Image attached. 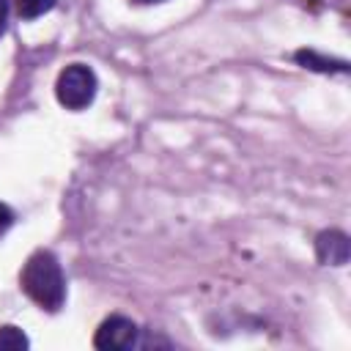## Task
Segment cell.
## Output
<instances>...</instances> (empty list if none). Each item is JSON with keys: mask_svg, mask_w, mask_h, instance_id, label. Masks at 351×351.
Returning <instances> with one entry per match:
<instances>
[{"mask_svg": "<svg viewBox=\"0 0 351 351\" xmlns=\"http://www.w3.org/2000/svg\"><path fill=\"white\" fill-rule=\"evenodd\" d=\"M11 225H14V211H11L5 203H0V236H3Z\"/></svg>", "mask_w": 351, "mask_h": 351, "instance_id": "ba28073f", "label": "cell"}, {"mask_svg": "<svg viewBox=\"0 0 351 351\" xmlns=\"http://www.w3.org/2000/svg\"><path fill=\"white\" fill-rule=\"evenodd\" d=\"M30 340L25 337V332L19 326H0V351H19V348H27Z\"/></svg>", "mask_w": 351, "mask_h": 351, "instance_id": "5b68a950", "label": "cell"}, {"mask_svg": "<svg viewBox=\"0 0 351 351\" xmlns=\"http://www.w3.org/2000/svg\"><path fill=\"white\" fill-rule=\"evenodd\" d=\"M19 285L38 307H44L49 313L60 310L66 302V277H63L58 258L49 250H36L25 261L22 274H19Z\"/></svg>", "mask_w": 351, "mask_h": 351, "instance_id": "6da1fadb", "label": "cell"}, {"mask_svg": "<svg viewBox=\"0 0 351 351\" xmlns=\"http://www.w3.org/2000/svg\"><path fill=\"white\" fill-rule=\"evenodd\" d=\"M96 74L85 63H69L55 82V96L66 110H85L96 96Z\"/></svg>", "mask_w": 351, "mask_h": 351, "instance_id": "7a4b0ae2", "label": "cell"}, {"mask_svg": "<svg viewBox=\"0 0 351 351\" xmlns=\"http://www.w3.org/2000/svg\"><path fill=\"white\" fill-rule=\"evenodd\" d=\"M296 60L304 66V69H318V71H332V69H337V71H346V63L340 60V63H332V60H324V58H318L315 52H296Z\"/></svg>", "mask_w": 351, "mask_h": 351, "instance_id": "52a82bcc", "label": "cell"}, {"mask_svg": "<svg viewBox=\"0 0 351 351\" xmlns=\"http://www.w3.org/2000/svg\"><path fill=\"white\" fill-rule=\"evenodd\" d=\"M315 255L326 266L348 263V236L340 230H324L315 236Z\"/></svg>", "mask_w": 351, "mask_h": 351, "instance_id": "277c9868", "label": "cell"}, {"mask_svg": "<svg viewBox=\"0 0 351 351\" xmlns=\"http://www.w3.org/2000/svg\"><path fill=\"white\" fill-rule=\"evenodd\" d=\"M58 0H16V14L22 19H36L41 14H47L49 8H55Z\"/></svg>", "mask_w": 351, "mask_h": 351, "instance_id": "8992f818", "label": "cell"}, {"mask_svg": "<svg viewBox=\"0 0 351 351\" xmlns=\"http://www.w3.org/2000/svg\"><path fill=\"white\" fill-rule=\"evenodd\" d=\"M140 3H159V0H140Z\"/></svg>", "mask_w": 351, "mask_h": 351, "instance_id": "30bf717a", "label": "cell"}, {"mask_svg": "<svg viewBox=\"0 0 351 351\" xmlns=\"http://www.w3.org/2000/svg\"><path fill=\"white\" fill-rule=\"evenodd\" d=\"M5 25H8V0H0V36L5 33Z\"/></svg>", "mask_w": 351, "mask_h": 351, "instance_id": "9c48e42d", "label": "cell"}, {"mask_svg": "<svg viewBox=\"0 0 351 351\" xmlns=\"http://www.w3.org/2000/svg\"><path fill=\"white\" fill-rule=\"evenodd\" d=\"M137 324L126 315H110L101 321V326L96 329L93 346L101 351H126L132 346H137Z\"/></svg>", "mask_w": 351, "mask_h": 351, "instance_id": "3957f363", "label": "cell"}]
</instances>
